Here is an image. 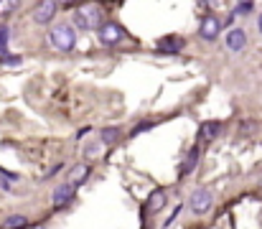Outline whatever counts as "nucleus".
Returning a JSON list of instances; mask_svg holds the SVG:
<instances>
[{
    "instance_id": "obj_13",
    "label": "nucleus",
    "mask_w": 262,
    "mask_h": 229,
    "mask_svg": "<svg viewBox=\"0 0 262 229\" xmlns=\"http://www.w3.org/2000/svg\"><path fill=\"white\" fill-rule=\"evenodd\" d=\"M23 227H28V217H23V214H13V217H8L3 222V229H23Z\"/></svg>"
},
{
    "instance_id": "obj_7",
    "label": "nucleus",
    "mask_w": 262,
    "mask_h": 229,
    "mask_svg": "<svg viewBox=\"0 0 262 229\" xmlns=\"http://www.w3.org/2000/svg\"><path fill=\"white\" fill-rule=\"evenodd\" d=\"M183 49V38L181 36H163L156 41V51L158 54H178Z\"/></svg>"
},
{
    "instance_id": "obj_1",
    "label": "nucleus",
    "mask_w": 262,
    "mask_h": 229,
    "mask_svg": "<svg viewBox=\"0 0 262 229\" xmlns=\"http://www.w3.org/2000/svg\"><path fill=\"white\" fill-rule=\"evenodd\" d=\"M49 44H51V49L67 54V51H72L77 46V33H74V28L69 23H56L49 31Z\"/></svg>"
},
{
    "instance_id": "obj_3",
    "label": "nucleus",
    "mask_w": 262,
    "mask_h": 229,
    "mask_svg": "<svg viewBox=\"0 0 262 229\" xmlns=\"http://www.w3.org/2000/svg\"><path fill=\"white\" fill-rule=\"evenodd\" d=\"M211 204H214V194L209 189H196L188 199V209L196 214V217H204L211 212Z\"/></svg>"
},
{
    "instance_id": "obj_11",
    "label": "nucleus",
    "mask_w": 262,
    "mask_h": 229,
    "mask_svg": "<svg viewBox=\"0 0 262 229\" xmlns=\"http://www.w3.org/2000/svg\"><path fill=\"white\" fill-rule=\"evenodd\" d=\"M163 204H166V194H163L161 189H156V191L148 196V201H145V214H156V212H161Z\"/></svg>"
},
{
    "instance_id": "obj_22",
    "label": "nucleus",
    "mask_w": 262,
    "mask_h": 229,
    "mask_svg": "<svg viewBox=\"0 0 262 229\" xmlns=\"http://www.w3.org/2000/svg\"><path fill=\"white\" fill-rule=\"evenodd\" d=\"M56 3H59V5H64V8H69V5H72L74 0H56Z\"/></svg>"
},
{
    "instance_id": "obj_21",
    "label": "nucleus",
    "mask_w": 262,
    "mask_h": 229,
    "mask_svg": "<svg viewBox=\"0 0 262 229\" xmlns=\"http://www.w3.org/2000/svg\"><path fill=\"white\" fill-rule=\"evenodd\" d=\"M3 64H10V67H15V64H20V56H5V59H3Z\"/></svg>"
},
{
    "instance_id": "obj_8",
    "label": "nucleus",
    "mask_w": 262,
    "mask_h": 229,
    "mask_svg": "<svg viewBox=\"0 0 262 229\" xmlns=\"http://www.w3.org/2000/svg\"><path fill=\"white\" fill-rule=\"evenodd\" d=\"M224 44H227V49L229 51H245V46H247V33L242 31V28H232L229 33H227V38H224Z\"/></svg>"
},
{
    "instance_id": "obj_2",
    "label": "nucleus",
    "mask_w": 262,
    "mask_h": 229,
    "mask_svg": "<svg viewBox=\"0 0 262 229\" xmlns=\"http://www.w3.org/2000/svg\"><path fill=\"white\" fill-rule=\"evenodd\" d=\"M74 26L82 28V31H94L97 26H102V10H99L94 3L79 5V8L74 10Z\"/></svg>"
},
{
    "instance_id": "obj_14",
    "label": "nucleus",
    "mask_w": 262,
    "mask_h": 229,
    "mask_svg": "<svg viewBox=\"0 0 262 229\" xmlns=\"http://www.w3.org/2000/svg\"><path fill=\"white\" fill-rule=\"evenodd\" d=\"M120 128H102V133H99V138H102V143H117L120 140Z\"/></svg>"
},
{
    "instance_id": "obj_20",
    "label": "nucleus",
    "mask_w": 262,
    "mask_h": 229,
    "mask_svg": "<svg viewBox=\"0 0 262 229\" xmlns=\"http://www.w3.org/2000/svg\"><path fill=\"white\" fill-rule=\"evenodd\" d=\"M250 10H252V0H245V3L237 8V13H242V15H245V13H250Z\"/></svg>"
},
{
    "instance_id": "obj_18",
    "label": "nucleus",
    "mask_w": 262,
    "mask_h": 229,
    "mask_svg": "<svg viewBox=\"0 0 262 229\" xmlns=\"http://www.w3.org/2000/svg\"><path fill=\"white\" fill-rule=\"evenodd\" d=\"M8 38H10V28H8V26H0V51H5Z\"/></svg>"
},
{
    "instance_id": "obj_17",
    "label": "nucleus",
    "mask_w": 262,
    "mask_h": 229,
    "mask_svg": "<svg viewBox=\"0 0 262 229\" xmlns=\"http://www.w3.org/2000/svg\"><path fill=\"white\" fill-rule=\"evenodd\" d=\"M150 128H156V122H150V120H145V122H138V125L133 128V133H130V135H133V138H138L140 133H148Z\"/></svg>"
},
{
    "instance_id": "obj_16",
    "label": "nucleus",
    "mask_w": 262,
    "mask_h": 229,
    "mask_svg": "<svg viewBox=\"0 0 262 229\" xmlns=\"http://www.w3.org/2000/svg\"><path fill=\"white\" fill-rule=\"evenodd\" d=\"M18 5H20V0H0V18L10 15V13H13Z\"/></svg>"
},
{
    "instance_id": "obj_5",
    "label": "nucleus",
    "mask_w": 262,
    "mask_h": 229,
    "mask_svg": "<svg viewBox=\"0 0 262 229\" xmlns=\"http://www.w3.org/2000/svg\"><path fill=\"white\" fill-rule=\"evenodd\" d=\"M54 13H56V0H41L33 10V20L38 26H46V23H51Z\"/></svg>"
},
{
    "instance_id": "obj_19",
    "label": "nucleus",
    "mask_w": 262,
    "mask_h": 229,
    "mask_svg": "<svg viewBox=\"0 0 262 229\" xmlns=\"http://www.w3.org/2000/svg\"><path fill=\"white\" fill-rule=\"evenodd\" d=\"M99 153H102V148H99L97 143H92V145H87V151H84V155H87V158H97Z\"/></svg>"
},
{
    "instance_id": "obj_23",
    "label": "nucleus",
    "mask_w": 262,
    "mask_h": 229,
    "mask_svg": "<svg viewBox=\"0 0 262 229\" xmlns=\"http://www.w3.org/2000/svg\"><path fill=\"white\" fill-rule=\"evenodd\" d=\"M257 28H260V33H262V13H260V18H257Z\"/></svg>"
},
{
    "instance_id": "obj_6",
    "label": "nucleus",
    "mask_w": 262,
    "mask_h": 229,
    "mask_svg": "<svg viewBox=\"0 0 262 229\" xmlns=\"http://www.w3.org/2000/svg\"><path fill=\"white\" fill-rule=\"evenodd\" d=\"M219 31H222V20L214 18V15H206V18L201 20V26H199V36H201L204 41H214V38L219 36Z\"/></svg>"
},
{
    "instance_id": "obj_4",
    "label": "nucleus",
    "mask_w": 262,
    "mask_h": 229,
    "mask_svg": "<svg viewBox=\"0 0 262 229\" xmlns=\"http://www.w3.org/2000/svg\"><path fill=\"white\" fill-rule=\"evenodd\" d=\"M122 38H125V28H122L120 23L110 20V23H102V26H99V41H102L104 46H115V44L122 41Z\"/></svg>"
},
{
    "instance_id": "obj_15",
    "label": "nucleus",
    "mask_w": 262,
    "mask_h": 229,
    "mask_svg": "<svg viewBox=\"0 0 262 229\" xmlns=\"http://www.w3.org/2000/svg\"><path fill=\"white\" fill-rule=\"evenodd\" d=\"M87 176H89V165H77V168L72 171V176H69V183H77V186H79Z\"/></svg>"
},
{
    "instance_id": "obj_12",
    "label": "nucleus",
    "mask_w": 262,
    "mask_h": 229,
    "mask_svg": "<svg viewBox=\"0 0 262 229\" xmlns=\"http://www.w3.org/2000/svg\"><path fill=\"white\" fill-rule=\"evenodd\" d=\"M196 163H199V148H193V151L186 155V160H183V165H181V171H178V178H186L188 173H193Z\"/></svg>"
},
{
    "instance_id": "obj_10",
    "label": "nucleus",
    "mask_w": 262,
    "mask_h": 229,
    "mask_svg": "<svg viewBox=\"0 0 262 229\" xmlns=\"http://www.w3.org/2000/svg\"><path fill=\"white\" fill-rule=\"evenodd\" d=\"M219 133H222V122H216V120H209V122H204V125L199 128L196 138H199L201 143H209V140H214Z\"/></svg>"
},
{
    "instance_id": "obj_9",
    "label": "nucleus",
    "mask_w": 262,
    "mask_h": 229,
    "mask_svg": "<svg viewBox=\"0 0 262 229\" xmlns=\"http://www.w3.org/2000/svg\"><path fill=\"white\" fill-rule=\"evenodd\" d=\"M74 194H77L74 183H61V186H56V191H54V206H67V204L74 199Z\"/></svg>"
}]
</instances>
